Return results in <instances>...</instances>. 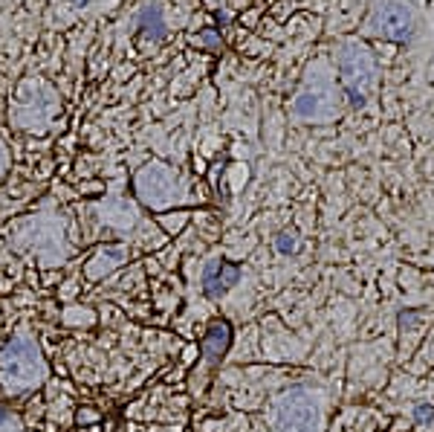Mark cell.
<instances>
[{"label": "cell", "instance_id": "cell-1", "mask_svg": "<svg viewBox=\"0 0 434 432\" xmlns=\"http://www.w3.org/2000/svg\"><path fill=\"white\" fill-rule=\"evenodd\" d=\"M43 377H47V363H43L35 339H29L26 334L12 336L0 349V380H4L6 392H29V389L41 386Z\"/></svg>", "mask_w": 434, "mask_h": 432}, {"label": "cell", "instance_id": "cell-2", "mask_svg": "<svg viewBox=\"0 0 434 432\" xmlns=\"http://www.w3.org/2000/svg\"><path fill=\"white\" fill-rule=\"evenodd\" d=\"M275 421L281 432H316L322 421V409L316 395L304 389H290L275 403Z\"/></svg>", "mask_w": 434, "mask_h": 432}, {"label": "cell", "instance_id": "cell-3", "mask_svg": "<svg viewBox=\"0 0 434 432\" xmlns=\"http://www.w3.org/2000/svg\"><path fill=\"white\" fill-rule=\"evenodd\" d=\"M414 6L408 0H379L371 12V32L385 41H408L414 35Z\"/></svg>", "mask_w": 434, "mask_h": 432}, {"label": "cell", "instance_id": "cell-4", "mask_svg": "<svg viewBox=\"0 0 434 432\" xmlns=\"http://www.w3.org/2000/svg\"><path fill=\"white\" fill-rule=\"evenodd\" d=\"M339 70L344 78V88L356 102H362L365 93H371V84L376 78L374 56L362 44H344L339 50Z\"/></svg>", "mask_w": 434, "mask_h": 432}, {"label": "cell", "instance_id": "cell-5", "mask_svg": "<svg viewBox=\"0 0 434 432\" xmlns=\"http://www.w3.org/2000/svg\"><path fill=\"white\" fill-rule=\"evenodd\" d=\"M137 192L148 206H165L177 197V178L171 175V168L162 163H151L139 171L137 178Z\"/></svg>", "mask_w": 434, "mask_h": 432}, {"label": "cell", "instance_id": "cell-6", "mask_svg": "<svg viewBox=\"0 0 434 432\" xmlns=\"http://www.w3.org/2000/svg\"><path fill=\"white\" fill-rule=\"evenodd\" d=\"M238 279H240V264H229L223 258H211L203 273V290L208 296H223L238 284Z\"/></svg>", "mask_w": 434, "mask_h": 432}, {"label": "cell", "instance_id": "cell-7", "mask_svg": "<svg viewBox=\"0 0 434 432\" xmlns=\"http://www.w3.org/2000/svg\"><path fill=\"white\" fill-rule=\"evenodd\" d=\"M232 345V325L223 319H214L203 336V363L206 366H217Z\"/></svg>", "mask_w": 434, "mask_h": 432}, {"label": "cell", "instance_id": "cell-8", "mask_svg": "<svg viewBox=\"0 0 434 432\" xmlns=\"http://www.w3.org/2000/svg\"><path fill=\"white\" fill-rule=\"evenodd\" d=\"M122 262H125V252H122V250H116V247H102L99 255L93 258L90 264H87V276H90V279H99V276H105L107 270H113L116 264H122Z\"/></svg>", "mask_w": 434, "mask_h": 432}, {"label": "cell", "instance_id": "cell-9", "mask_svg": "<svg viewBox=\"0 0 434 432\" xmlns=\"http://www.w3.org/2000/svg\"><path fill=\"white\" fill-rule=\"evenodd\" d=\"M319 108H322V96L313 93V91H304V93L295 99V113L304 116V119L319 116Z\"/></svg>", "mask_w": 434, "mask_h": 432}, {"label": "cell", "instance_id": "cell-10", "mask_svg": "<svg viewBox=\"0 0 434 432\" xmlns=\"http://www.w3.org/2000/svg\"><path fill=\"white\" fill-rule=\"evenodd\" d=\"M275 250L284 252V255H292V252L298 250V238H295V232H290V230L278 232V238H275Z\"/></svg>", "mask_w": 434, "mask_h": 432}, {"label": "cell", "instance_id": "cell-11", "mask_svg": "<svg viewBox=\"0 0 434 432\" xmlns=\"http://www.w3.org/2000/svg\"><path fill=\"white\" fill-rule=\"evenodd\" d=\"M139 29H142V32H145V29H151V35H154V38L162 32V24H157V9H154V6L142 12V18H139Z\"/></svg>", "mask_w": 434, "mask_h": 432}, {"label": "cell", "instance_id": "cell-12", "mask_svg": "<svg viewBox=\"0 0 434 432\" xmlns=\"http://www.w3.org/2000/svg\"><path fill=\"white\" fill-rule=\"evenodd\" d=\"M414 421L417 423H434V406L431 403H420L414 409Z\"/></svg>", "mask_w": 434, "mask_h": 432}, {"label": "cell", "instance_id": "cell-13", "mask_svg": "<svg viewBox=\"0 0 434 432\" xmlns=\"http://www.w3.org/2000/svg\"><path fill=\"white\" fill-rule=\"evenodd\" d=\"M0 432H21V423L15 421V415H12L9 421H4V423H0Z\"/></svg>", "mask_w": 434, "mask_h": 432}, {"label": "cell", "instance_id": "cell-14", "mask_svg": "<svg viewBox=\"0 0 434 432\" xmlns=\"http://www.w3.org/2000/svg\"><path fill=\"white\" fill-rule=\"evenodd\" d=\"M6 171V151H4V145H0V175Z\"/></svg>", "mask_w": 434, "mask_h": 432}, {"label": "cell", "instance_id": "cell-15", "mask_svg": "<svg viewBox=\"0 0 434 432\" xmlns=\"http://www.w3.org/2000/svg\"><path fill=\"white\" fill-rule=\"evenodd\" d=\"M12 418V412L9 409H4V406H0V423H4V421H9Z\"/></svg>", "mask_w": 434, "mask_h": 432}, {"label": "cell", "instance_id": "cell-16", "mask_svg": "<svg viewBox=\"0 0 434 432\" xmlns=\"http://www.w3.org/2000/svg\"><path fill=\"white\" fill-rule=\"evenodd\" d=\"M73 4H78V6H84V4H87V0H73Z\"/></svg>", "mask_w": 434, "mask_h": 432}]
</instances>
